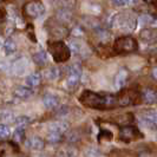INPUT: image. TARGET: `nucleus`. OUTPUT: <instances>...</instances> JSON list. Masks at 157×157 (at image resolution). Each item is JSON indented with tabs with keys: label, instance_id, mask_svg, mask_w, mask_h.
Wrapping results in <instances>:
<instances>
[{
	"label": "nucleus",
	"instance_id": "nucleus-1",
	"mask_svg": "<svg viewBox=\"0 0 157 157\" xmlns=\"http://www.w3.org/2000/svg\"><path fill=\"white\" fill-rule=\"evenodd\" d=\"M79 102L84 106L96 110H108L119 106L117 94H98L90 90H85L79 96Z\"/></svg>",
	"mask_w": 157,
	"mask_h": 157
},
{
	"label": "nucleus",
	"instance_id": "nucleus-2",
	"mask_svg": "<svg viewBox=\"0 0 157 157\" xmlns=\"http://www.w3.org/2000/svg\"><path fill=\"white\" fill-rule=\"evenodd\" d=\"M47 51L52 56L56 63H65L71 57V48L64 41H60V40L48 41Z\"/></svg>",
	"mask_w": 157,
	"mask_h": 157
},
{
	"label": "nucleus",
	"instance_id": "nucleus-3",
	"mask_svg": "<svg viewBox=\"0 0 157 157\" xmlns=\"http://www.w3.org/2000/svg\"><path fill=\"white\" fill-rule=\"evenodd\" d=\"M138 50V43L134 37L124 36V37H118L113 43V52L116 55H129L134 53Z\"/></svg>",
	"mask_w": 157,
	"mask_h": 157
},
{
	"label": "nucleus",
	"instance_id": "nucleus-4",
	"mask_svg": "<svg viewBox=\"0 0 157 157\" xmlns=\"http://www.w3.org/2000/svg\"><path fill=\"white\" fill-rule=\"evenodd\" d=\"M112 25L118 27L119 30L126 32H131L135 30L136 25H137V19L135 18L131 13L129 12H123L121 14L113 17L112 19Z\"/></svg>",
	"mask_w": 157,
	"mask_h": 157
},
{
	"label": "nucleus",
	"instance_id": "nucleus-5",
	"mask_svg": "<svg viewBox=\"0 0 157 157\" xmlns=\"http://www.w3.org/2000/svg\"><path fill=\"white\" fill-rule=\"evenodd\" d=\"M23 13L26 18L37 19L45 13V6L40 0H30L24 5Z\"/></svg>",
	"mask_w": 157,
	"mask_h": 157
},
{
	"label": "nucleus",
	"instance_id": "nucleus-6",
	"mask_svg": "<svg viewBox=\"0 0 157 157\" xmlns=\"http://www.w3.org/2000/svg\"><path fill=\"white\" fill-rule=\"evenodd\" d=\"M82 65L78 63L72 64L70 67H69V72H67V76H66V80H65V86L67 90L73 91L76 87L78 86L79 80L82 77Z\"/></svg>",
	"mask_w": 157,
	"mask_h": 157
},
{
	"label": "nucleus",
	"instance_id": "nucleus-7",
	"mask_svg": "<svg viewBox=\"0 0 157 157\" xmlns=\"http://www.w3.org/2000/svg\"><path fill=\"white\" fill-rule=\"evenodd\" d=\"M118 97V105L119 106H129V105H134L137 104L142 99V94L136 92L134 90H122L117 94Z\"/></svg>",
	"mask_w": 157,
	"mask_h": 157
},
{
	"label": "nucleus",
	"instance_id": "nucleus-8",
	"mask_svg": "<svg viewBox=\"0 0 157 157\" xmlns=\"http://www.w3.org/2000/svg\"><path fill=\"white\" fill-rule=\"evenodd\" d=\"M143 135L141 134V131L136 128V126L131 125H124L119 130V140L125 143H129V142H132L136 141L138 138H141Z\"/></svg>",
	"mask_w": 157,
	"mask_h": 157
},
{
	"label": "nucleus",
	"instance_id": "nucleus-9",
	"mask_svg": "<svg viewBox=\"0 0 157 157\" xmlns=\"http://www.w3.org/2000/svg\"><path fill=\"white\" fill-rule=\"evenodd\" d=\"M142 122L143 124L150 130H156L157 129V112L155 111H145L142 115Z\"/></svg>",
	"mask_w": 157,
	"mask_h": 157
},
{
	"label": "nucleus",
	"instance_id": "nucleus-10",
	"mask_svg": "<svg viewBox=\"0 0 157 157\" xmlns=\"http://www.w3.org/2000/svg\"><path fill=\"white\" fill-rule=\"evenodd\" d=\"M27 67H29V62H27V59L26 58H19V59H17L14 63L11 65V72L14 75V76H21L24 75L26 70H27Z\"/></svg>",
	"mask_w": 157,
	"mask_h": 157
},
{
	"label": "nucleus",
	"instance_id": "nucleus-11",
	"mask_svg": "<svg viewBox=\"0 0 157 157\" xmlns=\"http://www.w3.org/2000/svg\"><path fill=\"white\" fill-rule=\"evenodd\" d=\"M142 101L149 105L157 103V89L155 87H145L141 92Z\"/></svg>",
	"mask_w": 157,
	"mask_h": 157
},
{
	"label": "nucleus",
	"instance_id": "nucleus-12",
	"mask_svg": "<svg viewBox=\"0 0 157 157\" xmlns=\"http://www.w3.org/2000/svg\"><path fill=\"white\" fill-rule=\"evenodd\" d=\"M26 145L29 148H31L32 150L39 151V150H43L45 148V141L39 136H32L26 141Z\"/></svg>",
	"mask_w": 157,
	"mask_h": 157
},
{
	"label": "nucleus",
	"instance_id": "nucleus-13",
	"mask_svg": "<svg viewBox=\"0 0 157 157\" xmlns=\"http://www.w3.org/2000/svg\"><path fill=\"white\" fill-rule=\"evenodd\" d=\"M69 123L65 121H58V122H53L48 125V131H53V132H59V134H65L69 131Z\"/></svg>",
	"mask_w": 157,
	"mask_h": 157
},
{
	"label": "nucleus",
	"instance_id": "nucleus-14",
	"mask_svg": "<svg viewBox=\"0 0 157 157\" xmlns=\"http://www.w3.org/2000/svg\"><path fill=\"white\" fill-rule=\"evenodd\" d=\"M58 103H59V99L58 97L53 94H46L44 97H43V104L44 106L48 109V110H52L58 106Z\"/></svg>",
	"mask_w": 157,
	"mask_h": 157
},
{
	"label": "nucleus",
	"instance_id": "nucleus-15",
	"mask_svg": "<svg viewBox=\"0 0 157 157\" xmlns=\"http://www.w3.org/2000/svg\"><path fill=\"white\" fill-rule=\"evenodd\" d=\"M33 94L31 87L27 86H18L14 89V96L19 99H27Z\"/></svg>",
	"mask_w": 157,
	"mask_h": 157
},
{
	"label": "nucleus",
	"instance_id": "nucleus-16",
	"mask_svg": "<svg viewBox=\"0 0 157 157\" xmlns=\"http://www.w3.org/2000/svg\"><path fill=\"white\" fill-rule=\"evenodd\" d=\"M128 77H129L128 71H126V70H121L117 75H116V77H115V86L117 87V89H122V87L126 84Z\"/></svg>",
	"mask_w": 157,
	"mask_h": 157
},
{
	"label": "nucleus",
	"instance_id": "nucleus-17",
	"mask_svg": "<svg viewBox=\"0 0 157 157\" xmlns=\"http://www.w3.org/2000/svg\"><path fill=\"white\" fill-rule=\"evenodd\" d=\"M41 84V76L38 72H34L27 76L26 78V85L29 87H37Z\"/></svg>",
	"mask_w": 157,
	"mask_h": 157
},
{
	"label": "nucleus",
	"instance_id": "nucleus-18",
	"mask_svg": "<svg viewBox=\"0 0 157 157\" xmlns=\"http://www.w3.org/2000/svg\"><path fill=\"white\" fill-rule=\"evenodd\" d=\"M141 38L147 41H155L157 40V30L155 29H144L141 31Z\"/></svg>",
	"mask_w": 157,
	"mask_h": 157
},
{
	"label": "nucleus",
	"instance_id": "nucleus-19",
	"mask_svg": "<svg viewBox=\"0 0 157 157\" xmlns=\"http://www.w3.org/2000/svg\"><path fill=\"white\" fill-rule=\"evenodd\" d=\"M33 62L37 64L38 66H44L47 63V55L45 51H38L33 55Z\"/></svg>",
	"mask_w": 157,
	"mask_h": 157
},
{
	"label": "nucleus",
	"instance_id": "nucleus-20",
	"mask_svg": "<svg viewBox=\"0 0 157 157\" xmlns=\"http://www.w3.org/2000/svg\"><path fill=\"white\" fill-rule=\"evenodd\" d=\"M4 50L7 56H11L17 52V43L12 38H7L4 43Z\"/></svg>",
	"mask_w": 157,
	"mask_h": 157
},
{
	"label": "nucleus",
	"instance_id": "nucleus-21",
	"mask_svg": "<svg viewBox=\"0 0 157 157\" xmlns=\"http://www.w3.org/2000/svg\"><path fill=\"white\" fill-rule=\"evenodd\" d=\"M26 140V132H25V129L24 128H17V130L13 134V143L16 144H20L24 143Z\"/></svg>",
	"mask_w": 157,
	"mask_h": 157
},
{
	"label": "nucleus",
	"instance_id": "nucleus-22",
	"mask_svg": "<svg viewBox=\"0 0 157 157\" xmlns=\"http://www.w3.org/2000/svg\"><path fill=\"white\" fill-rule=\"evenodd\" d=\"M46 141L52 143V144H57V143H60L63 141V134H59V132H53V131H48L46 135Z\"/></svg>",
	"mask_w": 157,
	"mask_h": 157
},
{
	"label": "nucleus",
	"instance_id": "nucleus-23",
	"mask_svg": "<svg viewBox=\"0 0 157 157\" xmlns=\"http://www.w3.org/2000/svg\"><path fill=\"white\" fill-rule=\"evenodd\" d=\"M46 78L50 79V80H56V79L59 78V76H60V71L58 67H56V66H51V67H48L46 71Z\"/></svg>",
	"mask_w": 157,
	"mask_h": 157
},
{
	"label": "nucleus",
	"instance_id": "nucleus-24",
	"mask_svg": "<svg viewBox=\"0 0 157 157\" xmlns=\"http://www.w3.org/2000/svg\"><path fill=\"white\" fill-rule=\"evenodd\" d=\"M14 123H16L17 128H24L25 129L26 126L31 124V118L27 117V116H20L14 121Z\"/></svg>",
	"mask_w": 157,
	"mask_h": 157
},
{
	"label": "nucleus",
	"instance_id": "nucleus-25",
	"mask_svg": "<svg viewBox=\"0 0 157 157\" xmlns=\"http://www.w3.org/2000/svg\"><path fill=\"white\" fill-rule=\"evenodd\" d=\"M112 137H113L112 132L109 131V130H106V129H102L99 131V134H98V140L99 141H111Z\"/></svg>",
	"mask_w": 157,
	"mask_h": 157
},
{
	"label": "nucleus",
	"instance_id": "nucleus-26",
	"mask_svg": "<svg viewBox=\"0 0 157 157\" xmlns=\"http://www.w3.org/2000/svg\"><path fill=\"white\" fill-rule=\"evenodd\" d=\"M10 135H11V131H10L8 125L1 124V125H0V138H1L2 141H5V140H7L8 137H10Z\"/></svg>",
	"mask_w": 157,
	"mask_h": 157
},
{
	"label": "nucleus",
	"instance_id": "nucleus-27",
	"mask_svg": "<svg viewBox=\"0 0 157 157\" xmlns=\"http://www.w3.org/2000/svg\"><path fill=\"white\" fill-rule=\"evenodd\" d=\"M77 155H78V151L76 148H67L63 150L62 157H77Z\"/></svg>",
	"mask_w": 157,
	"mask_h": 157
},
{
	"label": "nucleus",
	"instance_id": "nucleus-28",
	"mask_svg": "<svg viewBox=\"0 0 157 157\" xmlns=\"http://www.w3.org/2000/svg\"><path fill=\"white\" fill-rule=\"evenodd\" d=\"M85 156L86 157H101V151L97 148H89L85 151Z\"/></svg>",
	"mask_w": 157,
	"mask_h": 157
},
{
	"label": "nucleus",
	"instance_id": "nucleus-29",
	"mask_svg": "<svg viewBox=\"0 0 157 157\" xmlns=\"http://www.w3.org/2000/svg\"><path fill=\"white\" fill-rule=\"evenodd\" d=\"M66 138L70 142H77L79 141V136L77 134V131H67V135H66Z\"/></svg>",
	"mask_w": 157,
	"mask_h": 157
},
{
	"label": "nucleus",
	"instance_id": "nucleus-30",
	"mask_svg": "<svg viewBox=\"0 0 157 157\" xmlns=\"http://www.w3.org/2000/svg\"><path fill=\"white\" fill-rule=\"evenodd\" d=\"M14 117H13V113L10 112V111H2L1 113V121L2 122H6V121H13Z\"/></svg>",
	"mask_w": 157,
	"mask_h": 157
},
{
	"label": "nucleus",
	"instance_id": "nucleus-31",
	"mask_svg": "<svg viewBox=\"0 0 157 157\" xmlns=\"http://www.w3.org/2000/svg\"><path fill=\"white\" fill-rule=\"evenodd\" d=\"M141 20H142V24H143V25H151V24H152L154 21H155L152 17L147 16V14L142 16V17H141Z\"/></svg>",
	"mask_w": 157,
	"mask_h": 157
},
{
	"label": "nucleus",
	"instance_id": "nucleus-32",
	"mask_svg": "<svg viewBox=\"0 0 157 157\" xmlns=\"http://www.w3.org/2000/svg\"><path fill=\"white\" fill-rule=\"evenodd\" d=\"M142 2V0H126V5L129 6H138Z\"/></svg>",
	"mask_w": 157,
	"mask_h": 157
},
{
	"label": "nucleus",
	"instance_id": "nucleus-33",
	"mask_svg": "<svg viewBox=\"0 0 157 157\" xmlns=\"http://www.w3.org/2000/svg\"><path fill=\"white\" fill-rule=\"evenodd\" d=\"M116 6H124L126 5V0H111Z\"/></svg>",
	"mask_w": 157,
	"mask_h": 157
},
{
	"label": "nucleus",
	"instance_id": "nucleus-34",
	"mask_svg": "<svg viewBox=\"0 0 157 157\" xmlns=\"http://www.w3.org/2000/svg\"><path fill=\"white\" fill-rule=\"evenodd\" d=\"M67 110H69L67 106H62V108L58 110L59 112H57V115H62V116H63V115H66V113H67Z\"/></svg>",
	"mask_w": 157,
	"mask_h": 157
},
{
	"label": "nucleus",
	"instance_id": "nucleus-35",
	"mask_svg": "<svg viewBox=\"0 0 157 157\" xmlns=\"http://www.w3.org/2000/svg\"><path fill=\"white\" fill-rule=\"evenodd\" d=\"M151 75H152V77L157 80V65L154 67V69H152V71H151Z\"/></svg>",
	"mask_w": 157,
	"mask_h": 157
},
{
	"label": "nucleus",
	"instance_id": "nucleus-36",
	"mask_svg": "<svg viewBox=\"0 0 157 157\" xmlns=\"http://www.w3.org/2000/svg\"><path fill=\"white\" fill-rule=\"evenodd\" d=\"M141 157H147V156H144V155H143V156H141Z\"/></svg>",
	"mask_w": 157,
	"mask_h": 157
},
{
	"label": "nucleus",
	"instance_id": "nucleus-37",
	"mask_svg": "<svg viewBox=\"0 0 157 157\" xmlns=\"http://www.w3.org/2000/svg\"><path fill=\"white\" fill-rule=\"evenodd\" d=\"M40 157H44V156H40Z\"/></svg>",
	"mask_w": 157,
	"mask_h": 157
},
{
	"label": "nucleus",
	"instance_id": "nucleus-38",
	"mask_svg": "<svg viewBox=\"0 0 157 157\" xmlns=\"http://www.w3.org/2000/svg\"><path fill=\"white\" fill-rule=\"evenodd\" d=\"M156 138H157V137H156Z\"/></svg>",
	"mask_w": 157,
	"mask_h": 157
}]
</instances>
